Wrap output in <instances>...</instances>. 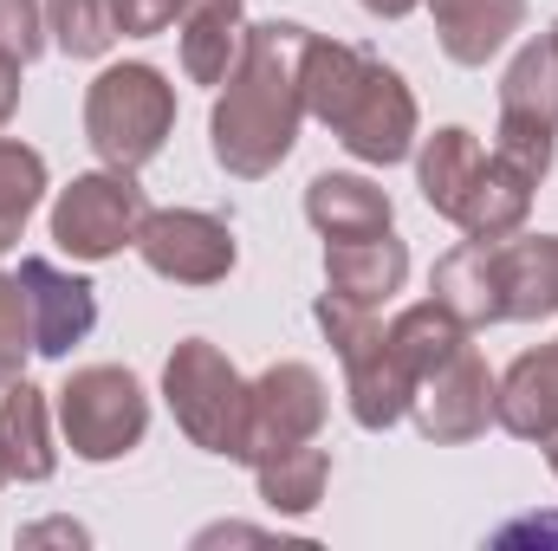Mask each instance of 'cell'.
<instances>
[{
  "instance_id": "cell-1",
  "label": "cell",
  "mask_w": 558,
  "mask_h": 551,
  "mask_svg": "<svg viewBox=\"0 0 558 551\" xmlns=\"http://www.w3.org/2000/svg\"><path fill=\"white\" fill-rule=\"evenodd\" d=\"M305 46L312 26L299 20H247L241 65L208 111V149L234 182H267L292 156L305 124Z\"/></svg>"
},
{
  "instance_id": "cell-2",
  "label": "cell",
  "mask_w": 558,
  "mask_h": 551,
  "mask_svg": "<svg viewBox=\"0 0 558 551\" xmlns=\"http://www.w3.org/2000/svg\"><path fill=\"white\" fill-rule=\"evenodd\" d=\"M305 118H318L371 169L416 156L422 137L416 91L403 85V72L344 39H325V33H312V46H305Z\"/></svg>"
},
{
  "instance_id": "cell-3",
  "label": "cell",
  "mask_w": 558,
  "mask_h": 551,
  "mask_svg": "<svg viewBox=\"0 0 558 551\" xmlns=\"http://www.w3.org/2000/svg\"><path fill=\"white\" fill-rule=\"evenodd\" d=\"M175 131V85L143 65V59H124V65H105L85 91V143L98 149L105 169H143L162 156V143Z\"/></svg>"
},
{
  "instance_id": "cell-4",
  "label": "cell",
  "mask_w": 558,
  "mask_h": 551,
  "mask_svg": "<svg viewBox=\"0 0 558 551\" xmlns=\"http://www.w3.org/2000/svg\"><path fill=\"white\" fill-rule=\"evenodd\" d=\"M162 403L202 454H221V461L247 454V377L228 364L221 344L182 338L162 364Z\"/></svg>"
},
{
  "instance_id": "cell-5",
  "label": "cell",
  "mask_w": 558,
  "mask_h": 551,
  "mask_svg": "<svg viewBox=\"0 0 558 551\" xmlns=\"http://www.w3.org/2000/svg\"><path fill=\"white\" fill-rule=\"evenodd\" d=\"M312 318H318V331L331 338V351H338V364H344L351 421H357V428H371V434L397 428V421L410 415L416 377L397 364V351H390V338H384L377 311H371V305H351V298H338V292H318Z\"/></svg>"
},
{
  "instance_id": "cell-6",
  "label": "cell",
  "mask_w": 558,
  "mask_h": 551,
  "mask_svg": "<svg viewBox=\"0 0 558 551\" xmlns=\"http://www.w3.org/2000/svg\"><path fill=\"white\" fill-rule=\"evenodd\" d=\"M59 428L78 461H92V467L124 461L149 434V396L124 364H85L59 390Z\"/></svg>"
},
{
  "instance_id": "cell-7",
  "label": "cell",
  "mask_w": 558,
  "mask_h": 551,
  "mask_svg": "<svg viewBox=\"0 0 558 551\" xmlns=\"http://www.w3.org/2000/svg\"><path fill=\"white\" fill-rule=\"evenodd\" d=\"M143 215H149V195L137 188V169H92L52 195V241H59V254L98 267V260H118L124 247H137Z\"/></svg>"
},
{
  "instance_id": "cell-8",
  "label": "cell",
  "mask_w": 558,
  "mask_h": 551,
  "mask_svg": "<svg viewBox=\"0 0 558 551\" xmlns=\"http://www.w3.org/2000/svg\"><path fill=\"white\" fill-rule=\"evenodd\" d=\"M494 149L507 162H520L526 175L546 182L558 149V39L539 33L513 52L507 78H500V131H494Z\"/></svg>"
},
{
  "instance_id": "cell-9",
  "label": "cell",
  "mask_w": 558,
  "mask_h": 551,
  "mask_svg": "<svg viewBox=\"0 0 558 551\" xmlns=\"http://www.w3.org/2000/svg\"><path fill=\"white\" fill-rule=\"evenodd\" d=\"M325 409H331V396H325V377H318L312 364H299V357L267 364V370L247 383V454H241V461L254 467V461L286 454V448H299V441H318Z\"/></svg>"
},
{
  "instance_id": "cell-10",
  "label": "cell",
  "mask_w": 558,
  "mask_h": 551,
  "mask_svg": "<svg viewBox=\"0 0 558 551\" xmlns=\"http://www.w3.org/2000/svg\"><path fill=\"white\" fill-rule=\"evenodd\" d=\"M137 254L169 285H221L241 260L234 228L221 215H202V208H149L137 228Z\"/></svg>"
},
{
  "instance_id": "cell-11",
  "label": "cell",
  "mask_w": 558,
  "mask_h": 551,
  "mask_svg": "<svg viewBox=\"0 0 558 551\" xmlns=\"http://www.w3.org/2000/svg\"><path fill=\"white\" fill-rule=\"evenodd\" d=\"M494 390L500 377L487 370V357L474 344H461L441 370H428L410 396V415H416L422 441L435 448H461V441H481L487 421H494Z\"/></svg>"
},
{
  "instance_id": "cell-12",
  "label": "cell",
  "mask_w": 558,
  "mask_h": 551,
  "mask_svg": "<svg viewBox=\"0 0 558 551\" xmlns=\"http://www.w3.org/2000/svg\"><path fill=\"white\" fill-rule=\"evenodd\" d=\"M20 285H26V311H33V351L39 357H72L92 325H98V285L52 260H20Z\"/></svg>"
},
{
  "instance_id": "cell-13",
  "label": "cell",
  "mask_w": 558,
  "mask_h": 551,
  "mask_svg": "<svg viewBox=\"0 0 558 551\" xmlns=\"http://www.w3.org/2000/svg\"><path fill=\"white\" fill-rule=\"evenodd\" d=\"M305 221L325 241H371V234H390L397 208H390V188H377L371 175L325 169L305 182Z\"/></svg>"
},
{
  "instance_id": "cell-14",
  "label": "cell",
  "mask_w": 558,
  "mask_h": 551,
  "mask_svg": "<svg viewBox=\"0 0 558 551\" xmlns=\"http://www.w3.org/2000/svg\"><path fill=\"white\" fill-rule=\"evenodd\" d=\"M494 421L513 441H553L558 434V338L539 351H520L494 390Z\"/></svg>"
},
{
  "instance_id": "cell-15",
  "label": "cell",
  "mask_w": 558,
  "mask_h": 551,
  "mask_svg": "<svg viewBox=\"0 0 558 551\" xmlns=\"http://www.w3.org/2000/svg\"><path fill=\"white\" fill-rule=\"evenodd\" d=\"M428 292L468 325V331H487V325H507V292H500V254L494 241H461L435 260Z\"/></svg>"
},
{
  "instance_id": "cell-16",
  "label": "cell",
  "mask_w": 558,
  "mask_h": 551,
  "mask_svg": "<svg viewBox=\"0 0 558 551\" xmlns=\"http://www.w3.org/2000/svg\"><path fill=\"white\" fill-rule=\"evenodd\" d=\"M410 279V247L397 234H371V241H325V292L351 298V305H390Z\"/></svg>"
},
{
  "instance_id": "cell-17",
  "label": "cell",
  "mask_w": 558,
  "mask_h": 551,
  "mask_svg": "<svg viewBox=\"0 0 558 551\" xmlns=\"http://www.w3.org/2000/svg\"><path fill=\"white\" fill-rule=\"evenodd\" d=\"M533 188H539V175H526L520 162H507L500 149H487V162H481L461 215H454V228L468 241H513L526 228V215H533Z\"/></svg>"
},
{
  "instance_id": "cell-18",
  "label": "cell",
  "mask_w": 558,
  "mask_h": 551,
  "mask_svg": "<svg viewBox=\"0 0 558 551\" xmlns=\"http://www.w3.org/2000/svg\"><path fill=\"white\" fill-rule=\"evenodd\" d=\"M0 467H7V480H26V487H39V480L59 474L46 390H33L26 377L7 383V396H0Z\"/></svg>"
},
{
  "instance_id": "cell-19",
  "label": "cell",
  "mask_w": 558,
  "mask_h": 551,
  "mask_svg": "<svg viewBox=\"0 0 558 551\" xmlns=\"http://www.w3.org/2000/svg\"><path fill=\"white\" fill-rule=\"evenodd\" d=\"M435 13V39L454 65H487L520 26H526V0H428Z\"/></svg>"
},
{
  "instance_id": "cell-20",
  "label": "cell",
  "mask_w": 558,
  "mask_h": 551,
  "mask_svg": "<svg viewBox=\"0 0 558 551\" xmlns=\"http://www.w3.org/2000/svg\"><path fill=\"white\" fill-rule=\"evenodd\" d=\"M241 46H247L241 0H195L182 13V72H189V85L221 91L228 72L241 65Z\"/></svg>"
},
{
  "instance_id": "cell-21",
  "label": "cell",
  "mask_w": 558,
  "mask_h": 551,
  "mask_svg": "<svg viewBox=\"0 0 558 551\" xmlns=\"http://www.w3.org/2000/svg\"><path fill=\"white\" fill-rule=\"evenodd\" d=\"M500 254V292L513 325H539L558 311V234H513L494 241Z\"/></svg>"
},
{
  "instance_id": "cell-22",
  "label": "cell",
  "mask_w": 558,
  "mask_h": 551,
  "mask_svg": "<svg viewBox=\"0 0 558 551\" xmlns=\"http://www.w3.org/2000/svg\"><path fill=\"white\" fill-rule=\"evenodd\" d=\"M481 162H487V149H481L474 131H461V124H441L435 137H416V188H422V201H428L441 221H454L461 201H468V188H474V175H481Z\"/></svg>"
},
{
  "instance_id": "cell-23",
  "label": "cell",
  "mask_w": 558,
  "mask_h": 551,
  "mask_svg": "<svg viewBox=\"0 0 558 551\" xmlns=\"http://www.w3.org/2000/svg\"><path fill=\"white\" fill-rule=\"evenodd\" d=\"M384 338H390L397 364H403V370L422 383L428 370H441V364L468 344V325H461L441 298H422V305H403V311L384 325Z\"/></svg>"
},
{
  "instance_id": "cell-24",
  "label": "cell",
  "mask_w": 558,
  "mask_h": 551,
  "mask_svg": "<svg viewBox=\"0 0 558 551\" xmlns=\"http://www.w3.org/2000/svg\"><path fill=\"white\" fill-rule=\"evenodd\" d=\"M254 487H260V506H274L286 519H305L331 487V454L312 448V441H299L286 454H267V461H254Z\"/></svg>"
},
{
  "instance_id": "cell-25",
  "label": "cell",
  "mask_w": 558,
  "mask_h": 551,
  "mask_svg": "<svg viewBox=\"0 0 558 551\" xmlns=\"http://www.w3.org/2000/svg\"><path fill=\"white\" fill-rule=\"evenodd\" d=\"M39 201H46V156L33 143L0 137V254L20 247V234H26Z\"/></svg>"
},
{
  "instance_id": "cell-26",
  "label": "cell",
  "mask_w": 558,
  "mask_h": 551,
  "mask_svg": "<svg viewBox=\"0 0 558 551\" xmlns=\"http://www.w3.org/2000/svg\"><path fill=\"white\" fill-rule=\"evenodd\" d=\"M46 26H52V46L65 59H105L118 39L111 0H46Z\"/></svg>"
},
{
  "instance_id": "cell-27",
  "label": "cell",
  "mask_w": 558,
  "mask_h": 551,
  "mask_svg": "<svg viewBox=\"0 0 558 551\" xmlns=\"http://www.w3.org/2000/svg\"><path fill=\"white\" fill-rule=\"evenodd\" d=\"M26 357H39V351H33L26 285H20V273H0V390L26 377Z\"/></svg>"
},
{
  "instance_id": "cell-28",
  "label": "cell",
  "mask_w": 558,
  "mask_h": 551,
  "mask_svg": "<svg viewBox=\"0 0 558 551\" xmlns=\"http://www.w3.org/2000/svg\"><path fill=\"white\" fill-rule=\"evenodd\" d=\"M46 46H52L46 0H0V52H13L20 65H33Z\"/></svg>"
},
{
  "instance_id": "cell-29",
  "label": "cell",
  "mask_w": 558,
  "mask_h": 551,
  "mask_svg": "<svg viewBox=\"0 0 558 551\" xmlns=\"http://www.w3.org/2000/svg\"><path fill=\"white\" fill-rule=\"evenodd\" d=\"M189 13V0H111V26L124 39H156Z\"/></svg>"
},
{
  "instance_id": "cell-30",
  "label": "cell",
  "mask_w": 558,
  "mask_h": 551,
  "mask_svg": "<svg viewBox=\"0 0 558 551\" xmlns=\"http://www.w3.org/2000/svg\"><path fill=\"white\" fill-rule=\"evenodd\" d=\"M20 546H92V532L78 519H39V526H20Z\"/></svg>"
},
{
  "instance_id": "cell-31",
  "label": "cell",
  "mask_w": 558,
  "mask_h": 551,
  "mask_svg": "<svg viewBox=\"0 0 558 551\" xmlns=\"http://www.w3.org/2000/svg\"><path fill=\"white\" fill-rule=\"evenodd\" d=\"M20 72H26V65H20L13 52H0V131H7V118L20 111Z\"/></svg>"
},
{
  "instance_id": "cell-32",
  "label": "cell",
  "mask_w": 558,
  "mask_h": 551,
  "mask_svg": "<svg viewBox=\"0 0 558 551\" xmlns=\"http://www.w3.org/2000/svg\"><path fill=\"white\" fill-rule=\"evenodd\" d=\"M364 13H377V20H403V13H416L422 0H357Z\"/></svg>"
},
{
  "instance_id": "cell-33",
  "label": "cell",
  "mask_w": 558,
  "mask_h": 551,
  "mask_svg": "<svg viewBox=\"0 0 558 551\" xmlns=\"http://www.w3.org/2000/svg\"><path fill=\"white\" fill-rule=\"evenodd\" d=\"M539 448H546V461H553V474H558V434L553 441H539Z\"/></svg>"
},
{
  "instance_id": "cell-34",
  "label": "cell",
  "mask_w": 558,
  "mask_h": 551,
  "mask_svg": "<svg viewBox=\"0 0 558 551\" xmlns=\"http://www.w3.org/2000/svg\"><path fill=\"white\" fill-rule=\"evenodd\" d=\"M0 487H7V467H0Z\"/></svg>"
},
{
  "instance_id": "cell-35",
  "label": "cell",
  "mask_w": 558,
  "mask_h": 551,
  "mask_svg": "<svg viewBox=\"0 0 558 551\" xmlns=\"http://www.w3.org/2000/svg\"><path fill=\"white\" fill-rule=\"evenodd\" d=\"M553 39H558V26H553Z\"/></svg>"
},
{
  "instance_id": "cell-36",
  "label": "cell",
  "mask_w": 558,
  "mask_h": 551,
  "mask_svg": "<svg viewBox=\"0 0 558 551\" xmlns=\"http://www.w3.org/2000/svg\"><path fill=\"white\" fill-rule=\"evenodd\" d=\"M189 7H195V0H189Z\"/></svg>"
}]
</instances>
